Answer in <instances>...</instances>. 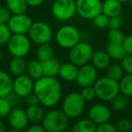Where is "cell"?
<instances>
[{
    "label": "cell",
    "instance_id": "cell-42",
    "mask_svg": "<svg viewBox=\"0 0 132 132\" xmlns=\"http://www.w3.org/2000/svg\"><path fill=\"white\" fill-rule=\"evenodd\" d=\"M25 103H26V104L28 106L40 104L38 97H37V95L33 92L31 93L30 94H28L26 97H25Z\"/></svg>",
    "mask_w": 132,
    "mask_h": 132
},
{
    "label": "cell",
    "instance_id": "cell-39",
    "mask_svg": "<svg viewBox=\"0 0 132 132\" xmlns=\"http://www.w3.org/2000/svg\"><path fill=\"white\" fill-rule=\"evenodd\" d=\"M95 132H118V130H117L115 125L108 121L99 124V125H96Z\"/></svg>",
    "mask_w": 132,
    "mask_h": 132
},
{
    "label": "cell",
    "instance_id": "cell-34",
    "mask_svg": "<svg viewBox=\"0 0 132 132\" xmlns=\"http://www.w3.org/2000/svg\"><path fill=\"white\" fill-rule=\"evenodd\" d=\"M109 17L105 15L103 13H100V14H99L97 16H95L92 19V23H93V25L96 28L105 29V28L109 27Z\"/></svg>",
    "mask_w": 132,
    "mask_h": 132
},
{
    "label": "cell",
    "instance_id": "cell-25",
    "mask_svg": "<svg viewBox=\"0 0 132 132\" xmlns=\"http://www.w3.org/2000/svg\"><path fill=\"white\" fill-rule=\"evenodd\" d=\"M25 112H26L29 121L33 122V123H39V122H41L44 116V110L39 104L27 106Z\"/></svg>",
    "mask_w": 132,
    "mask_h": 132
},
{
    "label": "cell",
    "instance_id": "cell-4",
    "mask_svg": "<svg viewBox=\"0 0 132 132\" xmlns=\"http://www.w3.org/2000/svg\"><path fill=\"white\" fill-rule=\"evenodd\" d=\"M41 122L46 132H64L69 125V118L61 110H53L44 114Z\"/></svg>",
    "mask_w": 132,
    "mask_h": 132
},
{
    "label": "cell",
    "instance_id": "cell-27",
    "mask_svg": "<svg viewBox=\"0 0 132 132\" xmlns=\"http://www.w3.org/2000/svg\"><path fill=\"white\" fill-rule=\"evenodd\" d=\"M71 130L72 132H95L96 125L90 119H82L76 121Z\"/></svg>",
    "mask_w": 132,
    "mask_h": 132
},
{
    "label": "cell",
    "instance_id": "cell-33",
    "mask_svg": "<svg viewBox=\"0 0 132 132\" xmlns=\"http://www.w3.org/2000/svg\"><path fill=\"white\" fill-rule=\"evenodd\" d=\"M115 127L118 132H129L132 129V120L129 118H120Z\"/></svg>",
    "mask_w": 132,
    "mask_h": 132
},
{
    "label": "cell",
    "instance_id": "cell-22",
    "mask_svg": "<svg viewBox=\"0 0 132 132\" xmlns=\"http://www.w3.org/2000/svg\"><path fill=\"white\" fill-rule=\"evenodd\" d=\"M9 72L14 77L25 74V69H26V62L24 59V57H13V59L9 62Z\"/></svg>",
    "mask_w": 132,
    "mask_h": 132
},
{
    "label": "cell",
    "instance_id": "cell-47",
    "mask_svg": "<svg viewBox=\"0 0 132 132\" xmlns=\"http://www.w3.org/2000/svg\"><path fill=\"white\" fill-rule=\"evenodd\" d=\"M117 1H119L120 4H122V5H123V4L129 3V0H117Z\"/></svg>",
    "mask_w": 132,
    "mask_h": 132
},
{
    "label": "cell",
    "instance_id": "cell-3",
    "mask_svg": "<svg viewBox=\"0 0 132 132\" xmlns=\"http://www.w3.org/2000/svg\"><path fill=\"white\" fill-rule=\"evenodd\" d=\"M92 86L95 90L96 96L104 102H110L117 94H120L119 82L109 78L107 76L97 78Z\"/></svg>",
    "mask_w": 132,
    "mask_h": 132
},
{
    "label": "cell",
    "instance_id": "cell-46",
    "mask_svg": "<svg viewBox=\"0 0 132 132\" xmlns=\"http://www.w3.org/2000/svg\"><path fill=\"white\" fill-rule=\"evenodd\" d=\"M0 132H6V126L0 120Z\"/></svg>",
    "mask_w": 132,
    "mask_h": 132
},
{
    "label": "cell",
    "instance_id": "cell-16",
    "mask_svg": "<svg viewBox=\"0 0 132 132\" xmlns=\"http://www.w3.org/2000/svg\"><path fill=\"white\" fill-rule=\"evenodd\" d=\"M92 64L99 70H104L110 65L111 59L106 51H94L92 57Z\"/></svg>",
    "mask_w": 132,
    "mask_h": 132
},
{
    "label": "cell",
    "instance_id": "cell-18",
    "mask_svg": "<svg viewBox=\"0 0 132 132\" xmlns=\"http://www.w3.org/2000/svg\"><path fill=\"white\" fill-rule=\"evenodd\" d=\"M61 65L62 64L60 63V61L53 57L45 61H43L42 67L44 76V77H55L56 76H58Z\"/></svg>",
    "mask_w": 132,
    "mask_h": 132
},
{
    "label": "cell",
    "instance_id": "cell-37",
    "mask_svg": "<svg viewBox=\"0 0 132 132\" xmlns=\"http://www.w3.org/2000/svg\"><path fill=\"white\" fill-rule=\"evenodd\" d=\"M121 65L124 72L126 74H132V55L131 54H127L123 59H121Z\"/></svg>",
    "mask_w": 132,
    "mask_h": 132
},
{
    "label": "cell",
    "instance_id": "cell-15",
    "mask_svg": "<svg viewBox=\"0 0 132 132\" xmlns=\"http://www.w3.org/2000/svg\"><path fill=\"white\" fill-rule=\"evenodd\" d=\"M111 111L108 106L97 103L92 105L88 111V119H90L95 125L108 122L110 120Z\"/></svg>",
    "mask_w": 132,
    "mask_h": 132
},
{
    "label": "cell",
    "instance_id": "cell-31",
    "mask_svg": "<svg viewBox=\"0 0 132 132\" xmlns=\"http://www.w3.org/2000/svg\"><path fill=\"white\" fill-rule=\"evenodd\" d=\"M108 40L111 43H122L125 39V34L120 29H109L108 31Z\"/></svg>",
    "mask_w": 132,
    "mask_h": 132
},
{
    "label": "cell",
    "instance_id": "cell-45",
    "mask_svg": "<svg viewBox=\"0 0 132 132\" xmlns=\"http://www.w3.org/2000/svg\"><path fill=\"white\" fill-rule=\"evenodd\" d=\"M45 0H26V3L28 5V6H32V7H36L41 5L42 4L44 3Z\"/></svg>",
    "mask_w": 132,
    "mask_h": 132
},
{
    "label": "cell",
    "instance_id": "cell-5",
    "mask_svg": "<svg viewBox=\"0 0 132 132\" xmlns=\"http://www.w3.org/2000/svg\"><path fill=\"white\" fill-rule=\"evenodd\" d=\"M85 107V101L80 93H70L62 103V111L69 119L78 118Z\"/></svg>",
    "mask_w": 132,
    "mask_h": 132
},
{
    "label": "cell",
    "instance_id": "cell-43",
    "mask_svg": "<svg viewBox=\"0 0 132 132\" xmlns=\"http://www.w3.org/2000/svg\"><path fill=\"white\" fill-rule=\"evenodd\" d=\"M6 98H7V100L9 101V103H11V105H12L13 107L17 104L18 101H19V99H20V98L18 97V96L16 95L15 93H13V92H11L10 94H9L8 95L6 96Z\"/></svg>",
    "mask_w": 132,
    "mask_h": 132
},
{
    "label": "cell",
    "instance_id": "cell-6",
    "mask_svg": "<svg viewBox=\"0 0 132 132\" xmlns=\"http://www.w3.org/2000/svg\"><path fill=\"white\" fill-rule=\"evenodd\" d=\"M70 62L73 63L77 67L90 63L94 50L90 43L86 42H79L77 44L69 50Z\"/></svg>",
    "mask_w": 132,
    "mask_h": 132
},
{
    "label": "cell",
    "instance_id": "cell-29",
    "mask_svg": "<svg viewBox=\"0 0 132 132\" xmlns=\"http://www.w3.org/2000/svg\"><path fill=\"white\" fill-rule=\"evenodd\" d=\"M107 77L109 78L115 80V81H120L122 78L125 72H124L123 68H122L121 65L120 64H110L107 68Z\"/></svg>",
    "mask_w": 132,
    "mask_h": 132
},
{
    "label": "cell",
    "instance_id": "cell-12",
    "mask_svg": "<svg viewBox=\"0 0 132 132\" xmlns=\"http://www.w3.org/2000/svg\"><path fill=\"white\" fill-rule=\"evenodd\" d=\"M97 70V68L90 63L79 67L75 80L76 83L81 88L86 86H92L98 78Z\"/></svg>",
    "mask_w": 132,
    "mask_h": 132
},
{
    "label": "cell",
    "instance_id": "cell-11",
    "mask_svg": "<svg viewBox=\"0 0 132 132\" xmlns=\"http://www.w3.org/2000/svg\"><path fill=\"white\" fill-rule=\"evenodd\" d=\"M32 23V18L25 13L12 14L7 22L13 34H27Z\"/></svg>",
    "mask_w": 132,
    "mask_h": 132
},
{
    "label": "cell",
    "instance_id": "cell-9",
    "mask_svg": "<svg viewBox=\"0 0 132 132\" xmlns=\"http://www.w3.org/2000/svg\"><path fill=\"white\" fill-rule=\"evenodd\" d=\"M53 16L59 21H69L76 14L75 0H55L52 5Z\"/></svg>",
    "mask_w": 132,
    "mask_h": 132
},
{
    "label": "cell",
    "instance_id": "cell-36",
    "mask_svg": "<svg viewBox=\"0 0 132 132\" xmlns=\"http://www.w3.org/2000/svg\"><path fill=\"white\" fill-rule=\"evenodd\" d=\"M80 94L82 96V98L84 99L85 102L92 101V100L96 97V93H95V90H94L93 86L82 87L81 92L80 93Z\"/></svg>",
    "mask_w": 132,
    "mask_h": 132
},
{
    "label": "cell",
    "instance_id": "cell-2",
    "mask_svg": "<svg viewBox=\"0 0 132 132\" xmlns=\"http://www.w3.org/2000/svg\"><path fill=\"white\" fill-rule=\"evenodd\" d=\"M54 40L59 47L64 50H70L81 42V32L77 27L72 24L62 25L55 32Z\"/></svg>",
    "mask_w": 132,
    "mask_h": 132
},
{
    "label": "cell",
    "instance_id": "cell-49",
    "mask_svg": "<svg viewBox=\"0 0 132 132\" xmlns=\"http://www.w3.org/2000/svg\"><path fill=\"white\" fill-rule=\"evenodd\" d=\"M129 5H130V6H131V8H132V0H129Z\"/></svg>",
    "mask_w": 132,
    "mask_h": 132
},
{
    "label": "cell",
    "instance_id": "cell-38",
    "mask_svg": "<svg viewBox=\"0 0 132 132\" xmlns=\"http://www.w3.org/2000/svg\"><path fill=\"white\" fill-rule=\"evenodd\" d=\"M123 23V18L120 14L109 17V29H120Z\"/></svg>",
    "mask_w": 132,
    "mask_h": 132
},
{
    "label": "cell",
    "instance_id": "cell-10",
    "mask_svg": "<svg viewBox=\"0 0 132 132\" xmlns=\"http://www.w3.org/2000/svg\"><path fill=\"white\" fill-rule=\"evenodd\" d=\"M76 14L85 20H92L101 13V0H76Z\"/></svg>",
    "mask_w": 132,
    "mask_h": 132
},
{
    "label": "cell",
    "instance_id": "cell-44",
    "mask_svg": "<svg viewBox=\"0 0 132 132\" xmlns=\"http://www.w3.org/2000/svg\"><path fill=\"white\" fill-rule=\"evenodd\" d=\"M25 132H46V130L43 128L42 125L35 124V125H33V126H31V127H29Z\"/></svg>",
    "mask_w": 132,
    "mask_h": 132
},
{
    "label": "cell",
    "instance_id": "cell-7",
    "mask_svg": "<svg viewBox=\"0 0 132 132\" xmlns=\"http://www.w3.org/2000/svg\"><path fill=\"white\" fill-rule=\"evenodd\" d=\"M27 36L33 43L43 44L50 42L53 39V29L48 23L42 21L33 22L30 29L27 33Z\"/></svg>",
    "mask_w": 132,
    "mask_h": 132
},
{
    "label": "cell",
    "instance_id": "cell-13",
    "mask_svg": "<svg viewBox=\"0 0 132 132\" xmlns=\"http://www.w3.org/2000/svg\"><path fill=\"white\" fill-rule=\"evenodd\" d=\"M34 81L29 77L26 74H23L16 77L13 79V93L19 98H25L33 92Z\"/></svg>",
    "mask_w": 132,
    "mask_h": 132
},
{
    "label": "cell",
    "instance_id": "cell-40",
    "mask_svg": "<svg viewBox=\"0 0 132 132\" xmlns=\"http://www.w3.org/2000/svg\"><path fill=\"white\" fill-rule=\"evenodd\" d=\"M11 15H12V14L6 8L5 5H0V24L7 23Z\"/></svg>",
    "mask_w": 132,
    "mask_h": 132
},
{
    "label": "cell",
    "instance_id": "cell-20",
    "mask_svg": "<svg viewBox=\"0 0 132 132\" xmlns=\"http://www.w3.org/2000/svg\"><path fill=\"white\" fill-rule=\"evenodd\" d=\"M25 74H26L29 77H31L33 81H35V80L44 77L42 62L39 61L38 59H32V60H30L29 62H27Z\"/></svg>",
    "mask_w": 132,
    "mask_h": 132
},
{
    "label": "cell",
    "instance_id": "cell-17",
    "mask_svg": "<svg viewBox=\"0 0 132 132\" xmlns=\"http://www.w3.org/2000/svg\"><path fill=\"white\" fill-rule=\"evenodd\" d=\"M78 68L76 65H74L72 62H66L61 65L60 70H59V74L60 77L62 80L66 82H73L76 80L78 73Z\"/></svg>",
    "mask_w": 132,
    "mask_h": 132
},
{
    "label": "cell",
    "instance_id": "cell-21",
    "mask_svg": "<svg viewBox=\"0 0 132 132\" xmlns=\"http://www.w3.org/2000/svg\"><path fill=\"white\" fill-rule=\"evenodd\" d=\"M13 92V78L8 73L0 70V97H6Z\"/></svg>",
    "mask_w": 132,
    "mask_h": 132
},
{
    "label": "cell",
    "instance_id": "cell-35",
    "mask_svg": "<svg viewBox=\"0 0 132 132\" xmlns=\"http://www.w3.org/2000/svg\"><path fill=\"white\" fill-rule=\"evenodd\" d=\"M12 109L13 106L6 97H0V118H5L8 116Z\"/></svg>",
    "mask_w": 132,
    "mask_h": 132
},
{
    "label": "cell",
    "instance_id": "cell-32",
    "mask_svg": "<svg viewBox=\"0 0 132 132\" xmlns=\"http://www.w3.org/2000/svg\"><path fill=\"white\" fill-rule=\"evenodd\" d=\"M12 35L13 33L9 29L7 23L0 24V46L6 45Z\"/></svg>",
    "mask_w": 132,
    "mask_h": 132
},
{
    "label": "cell",
    "instance_id": "cell-1",
    "mask_svg": "<svg viewBox=\"0 0 132 132\" xmlns=\"http://www.w3.org/2000/svg\"><path fill=\"white\" fill-rule=\"evenodd\" d=\"M33 93L38 97L40 104L45 107H53L62 97V85L55 77L44 76L34 81Z\"/></svg>",
    "mask_w": 132,
    "mask_h": 132
},
{
    "label": "cell",
    "instance_id": "cell-50",
    "mask_svg": "<svg viewBox=\"0 0 132 132\" xmlns=\"http://www.w3.org/2000/svg\"><path fill=\"white\" fill-rule=\"evenodd\" d=\"M64 132H72V130H68V129H65V130H64Z\"/></svg>",
    "mask_w": 132,
    "mask_h": 132
},
{
    "label": "cell",
    "instance_id": "cell-30",
    "mask_svg": "<svg viewBox=\"0 0 132 132\" xmlns=\"http://www.w3.org/2000/svg\"><path fill=\"white\" fill-rule=\"evenodd\" d=\"M111 107L114 111H121L129 105V97L122 94H119L111 100Z\"/></svg>",
    "mask_w": 132,
    "mask_h": 132
},
{
    "label": "cell",
    "instance_id": "cell-41",
    "mask_svg": "<svg viewBox=\"0 0 132 132\" xmlns=\"http://www.w3.org/2000/svg\"><path fill=\"white\" fill-rule=\"evenodd\" d=\"M122 44H123L124 49H125L127 54H131L132 55V34L126 36Z\"/></svg>",
    "mask_w": 132,
    "mask_h": 132
},
{
    "label": "cell",
    "instance_id": "cell-48",
    "mask_svg": "<svg viewBox=\"0 0 132 132\" xmlns=\"http://www.w3.org/2000/svg\"><path fill=\"white\" fill-rule=\"evenodd\" d=\"M6 132H21L20 130H16V129H10V130H6Z\"/></svg>",
    "mask_w": 132,
    "mask_h": 132
},
{
    "label": "cell",
    "instance_id": "cell-26",
    "mask_svg": "<svg viewBox=\"0 0 132 132\" xmlns=\"http://www.w3.org/2000/svg\"><path fill=\"white\" fill-rule=\"evenodd\" d=\"M53 54H54V49L50 44V42L39 44L36 49V59L43 62L53 57Z\"/></svg>",
    "mask_w": 132,
    "mask_h": 132
},
{
    "label": "cell",
    "instance_id": "cell-51",
    "mask_svg": "<svg viewBox=\"0 0 132 132\" xmlns=\"http://www.w3.org/2000/svg\"><path fill=\"white\" fill-rule=\"evenodd\" d=\"M75 1H76V0H75Z\"/></svg>",
    "mask_w": 132,
    "mask_h": 132
},
{
    "label": "cell",
    "instance_id": "cell-19",
    "mask_svg": "<svg viewBox=\"0 0 132 132\" xmlns=\"http://www.w3.org/2000/svg\"><path fill=\"white\" fill-rule=\"evenodd\" d=\"M122 12V4L117 0H104L102 2L101 13L108 17L119 15Z\"/></svg>",
    "mask_w": 132,
    "mask_h": 132
},
{
    "label": "cell",
    "instance_id": "cell-24",
    "mask_svg": "<svg viewBox=\"0 0 132 132\" xmlns=\"http://www.w3.org/2000/svg\"><path fill=\"white\" fill-rule=\"evenodd\" d=\"M5 6L12 14H23L28 8L26 0H5Z\"/></svg>",
    "mask_w": 132,
    "mask_h": 132
},
{
    "label": "cell",
    "instance_id": "cell-14",
    "mask_svg": "<svg viewBox=\"0 0 132 132\" xmlns=\"http://www.w3.org/2000/svg\"><path fill=\"white\" fill-rule=\"evenodd\" d=\"M8 123L13 129L22 131L28 125L29 120L27 118L25 110L19 107H15L11 110L10 113L7 116Z\"/></svg>",
    "mask_w": 132,
    "mask_h": 132
},
{
    "label": "cell",
    "instance_id": "cell-8",
    "mask_svg": "<svg viewBox=\"0 0 132 132\" xmlns=\"http://www.w3.org/2000/svg\"><path fill=\"white\" fill-rule=\"evenodd\" d=\"M31 40L27 34H13L6 46L12 57H25L31 50Z\"/></svg>",
    "mask_w": 132,
    "mask_h": 132
},
{
    "label": "cell",
    "instance_id": "cell-23",
    "mask_svg": "<svg viewBox=\"0 0 132 132\" xmlns=\"http://www.w3.org/2000/svg\"><path fill=\"white\" fill-rule=\"evenodd\" d=\"M106 52L109 54L111 59L118 61H120L127 55V52H126L122 43H111V42H109L107 47H106Z\"/></svg>",
    "mask_w": 132,
    "mask_h": 132
},
{
    "label": "cell",
    "instance_id": "cell-28",
    "mask_svg": "<svg viewBox=\"0 0 132 132\" xmlns=\"http://www.w3.org/2000/svg\"><path fill=\"white\" fill-rule=\"evenodd\" d=\"M120 93L127 97H132V74H125L119 81Z\"/></svg>",
    "mask_w": 132,
    "mask_h": 132
}]
</instances>
